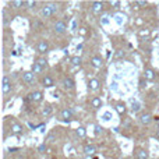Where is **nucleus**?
Segmentation results:
<instances>
[{
  "instance_id": "nucleus-1",
  "label": "nucleus",
  "mask_w": 159,
  "mask_h": 159,
  "mask_svg": "<svg viewBox=\"0 0 159 159\" xmlns=\"http://www.w3.org/2000/svg\"><path fill=\"white\" fill-rule=\"evenodd\" d=\"M138 120H140L141 124H144V126H148V124H151L152 121L155 120V119H154V116H152L151 113L143 112V113H140V116H138Z\"/></svg>"
},
{
  "instance_id": "nucleus-2",
  "label": "nucleus",
  "mask_w": 159,
  "mask_h": 159,
  "mask_svg": "<svg viewBox=\"0 0 159 159\" xmlns=\"http://www.w3.org/2000/svg\"><path fill=\"white\" fill-rule=\"evenodd\" d=\"M28 101L32 102V103H39V102H42V99H43V93L41 92V91H34V92L28 93Z\"/></svg>"
},
{
  "instance_id": "nucleus-3",
  "label": "nucleus",
  "mask_w": 159,
  "mask_h": 159,
  "mask_svg": "<svg viewBox=\"0 0 159 159\" xmlns=\"http://www.w3.org/2000/svg\"><path fill=\"white\" fill-rule=\"evenodd\" d=\"M49 49H50V45L46 39H42V41H39L38 43H36V50H38V53H41V55H45L46 52H49Z\"/></svg>"
},
{
  "instance_id": "nucleus-4",
  "label": "nucleus",
  "mask_w": 159,
  "mask_h": 159,
  "mask_svg": "<svg viewBox=\"0 0 159 159\" xmlns=\"http://www.w3.org/2000/svg\"><path fill=\"white\" fill-rule=\"evenodd\" d=\"M11 87H13V84H11V80L8 75H3V84H2V91L4 95H7L8 92L11 91Z\"/></svg>"
},
{
  "instance_id": "nucleus-5",
  "label": "nucleus",
  "mask_w": 159,
  "mask_h": 159,
  "mask_svg": "<svg viewBox=\"0 0 159 159\" xmlns=\"http://www.w3.org/2000/svg\"><path fill=\"white\" fill-rule=\"evenodd\" d=\"M61 85H63V88L66 91H73L75 88V82L71 77H64L63 81H61Z\"/></svg>"
},
{
  "instance_id": "nucleus-6",
  "label": "nucleus",
  "mask_w": 159,
  "mask_h": 159,
  "mask_svg": "<svg viewBox=\"0 0 159 159\" xmlns=\"http://www.w3.org/2000/svg\"><path fill=\"white\" fill-rule=\"evenodd\" d=\"M60 117H61V120H64V121H71L73 119H74L73 110H71V109H69V107L63 109V110H61V113H60Z\"/></svg>"
},
{
  "instance_id": "nucleus-7",
  "label": "nucleus",
  "mask_w": 159,
  "mask_h": 159,
  "mask_svg": "<svg viewBox=\"0 0 159 159\" xmlns=\"http://www.w3.org/2000/svg\"><path fill=\"white\" fill-rule=\"evenodd\" d=\"M53 28H55L56 34H64L67 31V24L64 21H61V20H59V21H56V24Z\"/></svg>"
},
{
  "instance_id": "nucleus-8",
  "label": "nucleus",
  "mask_w": 159,
  "mask_h": 159,
  "mask_svg": "<svg viewBox=\"0 0 159 159\" xmlns=\"http://www.w3.org/2000/svg\"><path fill=\"white\" fill-rule=\"evenodd\" d=\"M91 11L93 14H101L103 11V2H92L91 3Z\"/></svg>"
},
{
  "instance_id": "nucleus-9",
  "label": "nucleus",
  "mask_w": 159,
  "mask_h": 159,
  "mask_svg": "<svg viewBox=\"0 0 159 159\" xmlns=\"http://www.w3.org/2000/svg\"><path fill=\"white\" fill-rule=\"evenodd\" d=\"M10 130H11V134H13V135L22 134V126L20 123H17V121H13V123H11Z\"/></svg>"
},
{
  "instance_id": "nucleus-10",
  "label": "nucleus",
  "mask_w": 159,
  "mask_h": 159,
  "mask_svg": "<svg viewBox=\"0 0 159 159\" xmlns=\"http://www.w3.org/2000/svg\"><path fill=\"white\" fill-rule=\"evenodd\" d=\"M22 81L27 84H34L35 82V74L32 71H25L22 73Z\"/></svg>"
},
{
  "instance_id": "nucleus-11",
  "label": "nucleus",
  "mask_w": 159,
  "mask_h": 159,
  "mask_svg": "<svg viewBox=\"0 0 159 159\" xmlns=\"http://www.w3.org/2000/svg\"><path fill=\"white\" fill-rule=\"evenodd\" d=\"M41 16H42V18H50V17L53 16V11L49 4H45L43 7L41 8Z\"/></svg>"
},
{
  "instance_id": "nucleus-12",
  "label": "nucleus",
  "mask_w": 159,
  "mask_h": 159,
  "mask_svg": "<svg viewBox=\"0 0 159 159\" xmlns=\"http://www.w3.org/2000/svg\"><path fill=\"white\" fill-rule=\"evenodd\" d=\"M91 64H92L95 69H101V67L103 66V59H102L101 56H93V57L91 59Z\"/></svg>"
},
{
  "instance_id": "nucleus-13",
  "label": "nucleus",
  "mask_w": 159,
  "mask_h": 159,
  "mask_svg": "<svg viewBox=\"0 0 159 159\" xmlns=\"http://www.w3.org/2000/svg\"><path fill=\"white\" fill-rule=\"evenodd\" d=\"M42 85H43L45 88H52L53 85H55V80L50 77V75H45V77L42 78Z\"/></svg>"
},
{
  "instance_id": "nucleus-14",
  "label": "nucleus",
  "mask_w": 159,
  "mask_h": 159,
  "mask_svg": "<svg viewBox=\"0 0 159 159\" xmlns=\"http://www.w3.org/2000/svg\"><path fill=\"white\" fill-rule=\"evenodd\" d=\"M144 78L148 80V81H152V80L157 78V74H155V71L152 69H145L144 70Z\"/></svg>"
},
{
  "instance_id": "nucleus-15",
  "label": "nucleus",
  "mask_w": 159,
  "mask_h": 159,
  "mask_svg": "<svg viewBox=\"0 0 159 159\" xmlns=\"http://www.w3.org/2000/svg\"><path fill=\"white\" fill-rule=\"evenodd\" d=\"M99 85H101V82H99V80H96V78L89 80V82H88V88H89L91 91H98Z\"/></svg>"
},
{
  "instance_id": "nucleus-16",
  "label": "nucleus",
  "mask_w": 159,
  "mask_h": 159,
  "mask_svg": "<svg viewBox=\"0 0 159 159\" xmlns=\"http://www.w3.org/2000/svg\"><path fill=\"white\" fill-rule=\"evenodd\" d=\"M116 112H117L120 116L126 115V112H127V107H126V105H124L123 102H119V103H116Z\"/></svg>"
},
{
  "instance_id": "nucleus-17",
  "label": "nucleus",
  "mask_w": 159,
  "mask_h": 159,
  "mask_svg": "<svg viewBox=\"0 0 159 159\" xmlns=\"http://www.w3.org/2000/svg\"><path fill=\"white\" fill-rule=\"evenodd\" d=\"M135 157H137V159H148V152L143 148H138L135 149Z\"/></svg>"
},
{
  "instance_id": "nucleus-18",
  "label": "nucleus",
  "mask_w": 159,
  "mask_h": 159,
  "mask_svg": "<svg viewBox=\"0 0 159 159\" xmlns=\"http://www.w3.org/2000/svg\"><path fill=\"white\" fill-rule=\"evenodd\" d=\"M43 70H45L43 67H41L38 63H36V61H34V63H32V67H31V71H32L35 75H36V74H41V73L43 71Z\"/></svg>"
},
{
  "instance_id": "nucleus-19",
  "label": "nucleus",
  "mask_w": 159,
  "mask_h": 159,
  "mask_svg": "<svg viewBox=\"0 0 159 159\" xmlns=\"http://www.w3.org/2000/svg\"><path fill=\"white\" fill-rule=\"evenodd\" d=\"M10 6L13 8H21L22 6H27V2H24V0H13V2H10Z\"/></svg>"
},
{
  "instance_id": "nucleus-20",
  "label": "nucleus",
  "mask_w": 159,
  "mask_h": 159,
  "mask_svg": "<svg viewBox=\"0 0 159 159\" xmlns=\"http://www.w3.org/2000/svg\"><path fill=\"white\" fill-rule=\"evenodd\" d=\"M91 105H92L93 109H99V107L102 106V101H101V98H98V96H93V98L91 99Z\"/></svg>"
},
{
  "instance_id": "nucleus-21",
  "label": "nucleus",
  "mask_w": 159,
  "mask_h": 159,
  "mask_svg": "<svg viewBox=\"0 0 159 159\" xmlns=\"http://www.w3.org/2000/svg\"><path fill=\"white\" fill-rule=\"evenodd\" d=\"M84 152H85L87 155H93V154H96V147H95V145H89V144H88V145L84 147Z\"/></svg>"
},
{
  "instance_id": "nucleus-22",
  "label": "nucleus",
  "mask_w": 159,
  "mask_h": 159,
  "mask_svg": "<svg viewBox=\"0 0 159 159\" xmlns=\"http://www.w3.org/2000/svg\"><path fill=\"white\" fill-rule=\"evenodd\" d=\"M52 105H49V103H46L45 105V107H43V110H42V113H43V116L45 117H49L50 115H52Z\"/></svg>"
},
{
  "instance_id": "nucleus-23",
  "label": "nucleus",
  "mask_w": 159,
  "mask_h": 159,
  "mask_svg": "<svg viewBox=\"0 0 159 159\" xmlns=\"http://www.w3.org/2000/svg\"><path fill=\"white\" fill-rule=\"evenodd\" d=\"M70 61H71V64H73V66H75V67H77V66H81V63H82V59L80 57V56H73V57H71V60H70Z\"/></svg>"
},
{
  "instance_id": "nucleus-24",
  "label": "nucleus",
  "mask_w": 159,
  "mask_h": 159,
  "mask_svg": "<svg viewBox=\"0 0 159 159\" xmlns=\"http://www.w3.org/2000/svg\"><path fill=\"white\" fill-rule=\"evenodd\" d=\"M75 134H77V137H80V138H84L85 135H87V130H85L84 127H78V129L75 130Z\"/></svg>"
},
{
  "instance_id": "nucleus-25",
  "label": "nucleus",
  "mask_w": 159,
  "mask_h": 159,
  "mask_svg": "<svg viewBox=\"0 0 159 159\" xmlns=\"http://www.w3.org/2000/svg\"><path fill=\"white\" fill-rule=\"evenodd\" d=\"M36 63H38L41 67H43V69H46L48 67V60L45 57H39L38 60H36Z\"/></svg>"
},
{
  "instance_id": "nucleus-26",
  "label": "nucleus",
  "mask_w": 159,
  "mask_h": 159,
  "mask_svg": "<svg viewBox=\"0 0 159 159\" xmlns=\"http://www.w3.org/2000/svg\"><path fill=\"white\" fill-rule=\"evenodd\" d=\"M149 34H151V31H149V30H141V31H138V36H141V38H144V36H148Z\"/></svg>"
},
{
  "instance_id": "nucleus-27",
  "label": "nucleus",
  "mask_w": 159,
  "mask_h": 159,
  "mask_svg": "<svg viewBox=\"0 0 159 159\" xmlns=\"http://www.w3.org/2000/svg\"><path fill=\"white\" fill-rule=\"evenodd\" d=\"M133 112H140L141 110V103H138V102H133Z\"/></svg>"
},
{
  "instance_id": "nucleus-28",
  "label": "nucleus",
  "mask_w": 159,
  "mask_h": 159,
  "mask_svg": "<svg viewBox=\"0 0 159 159\" xmlns=\"http://www.w3.org/2000/svg\"><path fill=\"white\" fill-rule=\"evenodd\" d=\"M36 4H38V3L35 2V0H27V6L30 8H34V7H36Z\"/></svg>"
},
{
  "instance_id": "nucleus-29",
  "label": "nucleus",
  "mask_w": 159,
  "mask_h": 159,
  "mask_svg": "<svg viewBox=\"0 0 159 159\" xmlns=\"http://www.w3.org/2000/svg\"><path fill=\"white\" fill-rule=\"evenodd\" d=\"M49 6H50V8H52L53 14H56L59 11V7H57V4H56V3H49Z\"/></svg>"
},
{
  "instance_id": "nucleus-30",
  "label": "nucleus",
  "mask_w": 159,
  "mask_h": 159,
  "mask_svg": "<svg viewBox=\"0 0 159 159\" xmlns=\"http://www.w3.org/2000/svg\"><path fill=\"white\" fill-rule=\"evenodd\" d=\"M102 133H103V129H102L101 126H98V124H96V126H95V135H99V134H102Z\"/></svg>"
},
{
  "instance_id": "nucleus-31",
  "label": "nucleus",
  "mask_w": 159,
  "mask_h": 159,
  "mask_svg": "<svg viewBox=\"0 0 159 159\" xmlns=\"http://www.w3.org/2000/svg\"><path fill=\"white\" fill-rule=\"evenodd\" d=\"M135 4L137 6H147L148 2H145V0H138V2H135Z\"/></svg>"
},
{
  "instance_id": "nucleus-32",
  "label": "nucleus",
  "mask_w": 159,
  "mask_h": 159,
  "mask_svg": "<svg viewBox=\"0 0 159 159\" xmlns=\"http://www.w3.org/2000/svg\"><path fill=\"white\" fill-rule=\"evenodd\" d=\"M109 3H110V6H113V7H115V8H117L119 6H120V3H119V2H116V0H112V2H109Z\"/></svg>"
},
{
  "instance_id": "nucleus-33",
  "label": "nucleus",
  "mask_w": 159,
  "mask_h": 159,
  "mask_svg": "<svg viewBox=\"0 0 159 159\" xmlns=\"http://www.w3.org/2000/svg\"><path fill=\"white\" fill-rule=\"evenodd\" d=\"M123 56H124V52H123V50H117V53H116V57L120 59V57H123Z\"/></svg>"
},
{
  "instance_id": "nucleus-34",
  "label": "nucleus",
  "mask_w": 159,
  "mask_h": 159,
  "mask_svg": "<svg viewBox=\"0 0 159 159\" xmlns=\"http://www.w3.org/2000/svg\"><path fill=\"white\" fill-rule=\"evenodd\" d=\"M87 34V28H81L80 30V35H85Z\"/></svg>"
},
{
  "instance_id": "nucleus-35",
  "label": "nucleus",
  "mask_w": 159,
  "mask_h": 159,
  "mask_svg": "<svg viewBox=\"0 0 159 159\" xmlns=\"http://www.w3.org/2000/svg\"><path fill=\"white\" fill-rule=\"evenodd\" d=\"M39 149H41V151H43V149H46V145H41V147H39Z\"/></svg>"
},
{
  "instance_id": "nucleus-36",
  "label": "nucleus",
  "mask_w": 159,
  "mask_h": 159,
  "mask_svg": "<svg viewBox=\"0 0 159 159\" xmlns=\"http://www.w3.org/2000/svg\"><path fill=\"white\" fill-rule=\"evenodd\" d=\"M82 49V43L81 45H78V46H77V52H78V50H81Z\"/></svg>"
},
{
  "instance_id": "nucleus-37",
  "label": "nucleus",
  "mask_w": 159,
  "mask_h": 159,
  "mask_svg": "<svg viewBox=\"0 0 159 159\" xmlns=\"http://www.w3.org/2000/svg\"><path fill=\"white\" fill-rule=\"evenodd\" d=\"M157 137H158V138H159V129H158V130H157Z\"/></svg>"
},
{
  "instance_id": "nucleus-38",
  "label": "nucleus",
  "mask_w": 159,
  "mask_h": 159,
  "mask_svg": "<svg viewBox=\"0 0 159 159\" xmlns=\"http://www.w3.org/2000/svg\"><path fill=\"white\" fill-rule=\"evenodd\" d=\"M158 129H159V120H158Z\"/></svg>"
}]
</instances>
